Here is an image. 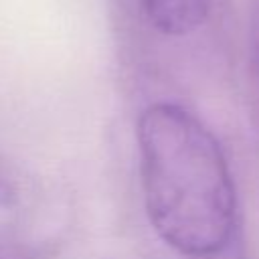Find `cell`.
I'll list each match as a JSON object with an SVG mask.
<instances>
[{"label": "cell", "mask_w": 259, "mask_h": 259, "mask_svg": "<svg viewBox=\"0 0 259 259\" xmlns=\"http://www.w3.org/2000/svg\"><path fill=\"white\" fill-rule=\"evenodd\" d=\"M144 206L156 235L184 257L221 253L235 231L237 192L214 134L176 103L138 117Z\"/></svg>", "instance_id": "1"}, {"label": "cell", "mask_w": 259, "mask_h": 259, "mask_svg": "<svg viewBox=\"0 0 259 259\" xmlns=\"http://www.w3.org/2000/svg\"><path fill=\"white\" fill-rule=\"evenodd\" d=\"M140 4L154 28L170 36L196 30L208 14V0H140Z\"/></svg>", "instance_id": "2"}, {"label": "cell", "mask_w": 259, "mask_h": 259, "mask_svg": "<svg viewBox=\"0 0 259 259\" xmlns=\"http://www.w3.org/2000/svg\"><path fill=\"white\" fill-rule=\"evenodd\" d=\"M249 101H251L253 125L259 132V28L253 34V42H251V59H249Z\"/></svg>", "instance_id": "3"}]
</instances>
